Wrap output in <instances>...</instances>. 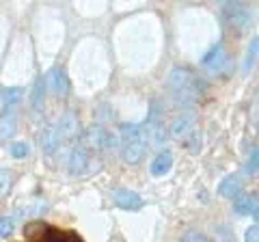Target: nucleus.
Wrapping results in <instances>:
<instances>
[{"label": "nucleus", "mask_w": 259, "mask_h": 242, "mask_svg": "<svg viewBox=\"0 0 259 242\" xmlns=\"http://www.w3.org/2000/svg\"><path fill=\"white\" fill-rule=\"evenodd\" d=\"M147 151V136L145 128L139 124H123L121 126V154L127 165L141 163Z\"/></svg>", "instance_id": "nucleus-1"}, {"label": "nucleus", "mask_w": 259, "mask_h": 242, "mask_svg": "<svg viewBox=\"0 0 259 242\" xmlns=\"http://www.w3.org/2000/svg\"><path fill=\"white\" fill-rule=\"evenodd\" d=\"M168 85L173 89V98L175 104H182V106H190V104L197 102L199 98V80L194 78L188 69L175 67L171 71V78H168Z\"/></svg>", "instance_id": "nucleus-2"}, {"label": "nucleus", "mask_w": 259, "mask_h": 242, "mask_svg": "<svg viewBox=\"0 0 259 242\" xmlns=\"http://www.w3.org/2000/svg\"><path fill=\"white\" fill-rule=\"evenodd\" d=\"M80 145H84L87 149H115V147H119V139H117L115 134H110L106 128L91 126L84 132Z\"/></svg>", "instance_id": "nucleus-3"}, {"label": "nucleus", "mask_w": 259, "mask_h": 242, "mask_svg": "<svg viewBox=\"0 0 259 242\" xmlns=\"http://www.w3.org/2000/svg\"><path fill=\"white\" fill-rule=\"evenodd\" d=\"M145 128V136H147V147H153V149H160L162 145L166 141V130H164V124H162V119L158 115V106L153 104V108L147 117V126Z\"/></svg>", "instance_id": "nucleus-4"}, {"label": "nucleus", "mask_w": 259, "mask_h": 242, "mask_svg": "<svg viewBox=\"0 0 259 242\" xmlns=\"http://www.w3.org/2000/svg\"><path fill=\"white\" fill-rule=\"evenodd\" d=\"M223 15H225V20L229 22L231 26H236L240 30L248 28L250 22H253V15H250V11L242 3H227L223 7Z\"/></svg>", "instance_id": "nucleus-5"}, {"label": "nucleus", "mask_w": 259, "mask_h": 242, "mask_svg": "<svg viewBox=\"0 0 259 242\" xmlns=\"http://www.w3.org/2000/svg\"><path fill=\"white\" fill-rule=\"evenodd\" d=\"M112 201H115L121 210H127V212H136V210H141L145 206V201L139 192L127 190V188H117L112 192Z\"/></svg>", "instance_id": "nucleus-6"}, {"label": "nucleus", "mask_w": 259, "mask_h": 242, "mask_svg": "<svg viewBox=\"0 0 259 242\" xmlns=\"http://www.w3.org/2000/svg\"><path fill=\"white\" fill-rule=\"evenodd\" d=\"M46 212H48V201H44L41 197H32L15 208V216H20V219H32V216H39Z\"/></svg>", "instance_id": "nucleus-7"}, {"label": "nucleus", "mask_w": 259, "mask_h": 242, "mask_svg": "<svg viewBox=\"0 0 259 242\" xmlns=\"http://www.w3.org/2000/svg\"><path fill=\"white\" fill-rule=\"evenodd\" d=\"M67 167H69V173L71 175H82L89 167V151L84 145H76L69 154V160H67Z\"/></svg>", "instance_id": "nucleus-8"}, {"label": "nucleus", "mask_w": 259, "mask_h": 242, "mask_svg": "<svg viewBox=\"0 0 259 242\" xmlns=\"http://www.w3.org/2000/svg\"><path fill=\"white\" fill-rule=\"evenodd\" d=\"M78 117L74 112H65V115L59 119V124H56V132H59V139L61 141H69L74 139L78 134Z\"/></svg>", "instance_id": "nucleus-9"}, {"label": "nucleus", "mask_w": 259, "mask_h": 242, "mask_svg": "<svg viewBox=\"0 0 259 242\" xmlns=\"http://www.w3.org/2000/svg\"><path fill=\"white\" fill-rule=\"evenodd\" d=\"M233 212L238 216H246V214H253V219L257 221V195H240L233 199Z\"/></svg>", "instance_id": "nucleus-10"}, {"label": "nucleus", "mask_w": 259, "mask_h": 242, "mask_svg": "<svg viewBox=\"0 0 259 242\" xmlns=\"http://www.w3.org/2000/svg\"><path fill=\"white\" fill-rule=\"evenodd\" d=\"M192 130H194V115L192 112H182V115H177L171 124V134L175 139H186Z\"/></svg>", "instance_id": "nucleus-11"}, {"label": "nucleus", "mask_w": 259, "mask_h": 242, "mask_svg": "<svg viewBox=\"0 0 259 242\" xmlns=\"http://www.w3.org/2000/svg\"><path fill=\"white\" fill-rule=\"evenodd\" d=\"M242 186H244V180L240 175H227L218 186V195L225 199H236L242 192Z\"/></svg>", "instance_id": "nucleus-12"}, {"label": "nucleus", "mask_w": 259, "mask_h": 242, "mask_svg": "<svg viewBox=\"0 0 259 242\" xmlns=\"http://www.w3.org/2000/svg\"><path fill=\"white\" fill-rule=\"evenodd\" d=\"M48 85L52 87V91L56 95H67L69 93V78H67V71H65L63 67H56L50 71V76H48Z\"/></svg>", "instance_id": "nucleus-13"}, {"label": "nucleus", "mask_w": 259, "mask_h": 242, "mask_svg": "<svg viewBox=\"0 0 259 242\" xmlns=\"http://www.w3.org/2000/svg\"><path fill=\"white\" fill-rule=\"evenodd\" d=\"M61 145L59 132H56V126H46L41 132H39V147H41L46 154H52V151Z\"/></svg>", "instance_id": "nucleus-14"}, {"label": "nucleus", "mask_w": 259, "mask_h": 242, "mask_svg": "<svg viewBox=\"0 0 259 242\" xmlns=\"http://www.w3.org/2000/svg\"><path fill=\"white\" fill-rule=\"evenodd\" d=\"M50 229H52L50 225L35 221V223H30L24 227V238H26V242H46Z\"/></svg>", "instance_id": "nucleus-15"}, {"label": "nucleus", "mask_w": 259, "mask_h": 242, "mask_svg": "<svg viewBox=\"0 0 259 242\" xmlns=\"http://www.w3.org/2000/svg\"><path fill=\"white\" fill-rule=\"evenodd\" d=\"M225 61H227V52H225V48H223L221 44L214 46L212 50H209V52L203 56V65H205V67H209L212 71L221 69V67L225 65Z\"/></svg>", "instance_id": "nucleus-16"}, {"label": "nucleus", "mask_w": 259, "mask_h": 242, "mask_svg": "<svg viewBox=\"0 0 259 242\" xmlns=\"http://www.w3.org/2000/svg\"><path fill=\"white\" fill-rule=\"evenodd\" d=\"M18 130V117L13 112H5L0 117V141H9Z\"/></svg>", "instance_id": "nucleus-17"}, {"label": "nucleus", "mask_w": 259, "mask_h": 242, "mask_svg": "<svg viewBox=\"0 0 259 242\" xmlns=\"http://www.w3.org/2000/svg\"><path fill=\"white\" fill-rule=\"evenodd\" d=\"M171 167H173V154L171 151H162V154H158V158L151 163V173L156 177H160V175L171 171Z\"/></svg>", "instance_id": "nucleus-18"}, {"label": "nucleus", "mask_w": 259, "mask_h": 242, "mask_svg": "<svg viewBox=\"0 0 259 242\" xmlns=\"http://www.w3.org/2000/svg\"><path fill=\"white\" fill-rule=\"evenodd\" d=\"M44 102H46V83H44V78H37L35 80V87H32V93H30L32 110L39 112V110L44 108Z\"/></svg>", "instance_id": "nucleus-19"}, {"label": "nucleus", "mask_w": 259, "mask_h": 242, "mask_svg": "<svg viewBox=\"0 0 259 242\" xmlns=\"http://www.w3.org/2000/svg\"><path fill=\"white\" fill-rule=\"evenodd\" d=\"M46 242H84V240L80 238L76 231H56V229H50Z\"/></svg>", "instance_id": "nucleus-20"}, {"label": "nucleus", "mask_w": 259, "mask_h": 242, "mask_svg": "<svg viewBox=\"0 0 259 242\" xmlns=\"http://www.w3.org/2000/svg\"><path fill=\"white\" fill-rule=\"evenodd\" d=\"M11 182H13V175L9 169H0V197H5L9 192Z\"/></svg>", "instance_id": "nucleus-21"}, {"label": "nucleus", "mask_w": 259, "mask_h": 242, "mask_svg": "<svg viewBox=\"0 0 259 242\" xmlns=\"http://www.w3.org/2000/svg\"><path fill=\"white\" fill-rule=\"evenodd\" d=\"M13 227H15V223L11 216H3L0 219V238H9L13 233Z\"/></svg>", "instance_id": "nucleus-22"}, {"label": "nucleus", "mask_w": 259, "mask_h": 242, "mask_svg": "<svg viewBox=\"0 0 259 242\" xmlns=\"http://www.w3.org/2000/svg\"><path fill=\"white\" fill-rule=\"evenodd\" d=\"M257 48H259V39L253 37V42H250V48H248L246 63H244V69H250V67H253V63H255V59H257Z\"/></svg>", "instance_id": "nucleus-23"}, {"label": "nucleus", "mask_w": 259, "mask_h": 242, "mask_svg": "<svg viewBox=\"0 0 259 242\" xmlns=\"http://www.w3.org/2000/svg\"><path fill=\"white\" fill-rule=\"evenodd\" d=\"M28 154V145L26 143H13L11 145V156L13 158H26Z\"/></svg>", "instance_id": "nucleus-24"}, {"label": "nucleus", "mask_w": 259, "mask_h": 242, "mask_svg": "<svg viewBox=\"0 0 259 242\" xmlns=\"http://www.w3.org/2000/svg\"><path fill=\"white\" fill-rule=\"evenodd\" d=\"M184 242H209V240L199 231H186L184 233Z\"/></svg>", "instance_id": "nucleus-25"}, {"label": "nucleus", "mask_w": 259, "mask_h": 242, "mask_svg": "<svg viewBox=\"0 0 259 242\" xmlns=\"http://www.w3.org/2000/svg\"><path fill=\"white\" fill-rule=\"evenodd\" d=\"M257 156H259V151H257V147L250 151V158H248V165H246V171L248 173H255L257 171Z\"/></svg>", "instance_id": "nucleus-26"}, {"label": "nucleus", "mask_w": 259, "mask_h": 242, "mask_svg": "<svg viewBox=\"0 0 259 242\" xmlns=\"http://www.w3.org/2000/svg\"><path fill=\"white\" fill-rule=\"evenodd\" d=\"M20 95H22V93H20V89H11V91H7V93H5V102L11 106V104H15V102L20 100Z\"/></svg>", "instance_id": "nucleus-27"}, {"label": "nucleus", "mask_w": 259, "mask_h": 242, "mask_svg": "<svg viewBox=\"0 0 259 242\" xmlns=\"http://www.w3.org/2000/svg\"><path fill=\"white\" fill-rule=\"evenodd\" d=\"M244 242H259V229H257V225H253V227H248V229H246Z\"/></svg>", "instance_id": "nucleus-28"}, {"label": "nucleus", "mask_w": 259, "mask_h": 242, "mask_svg": "<svg viewBox=\"0 0 259 242\" xmlns=\"http://www.w3.org/2000/svg\"><path fill=\"white\" fill-rule=\"evenodd\" d=\"M190 141H192V143H188V149H190V151H194V154H197V151L201 149V134H197V132H194V134L190 136Z\"/></svg>", "instance_id": "nucleus-29"}]
</instances>
